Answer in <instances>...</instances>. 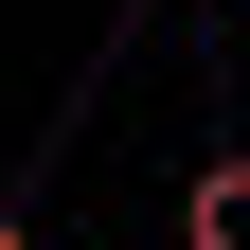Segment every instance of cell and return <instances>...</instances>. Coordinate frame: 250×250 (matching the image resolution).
I'll return each instance as SVG.
<instances>
[{"label": "cell", "instance_id": "obj_3", "mask_svg": "<svg viewBox=\"0 0 250 250\" xmlns=\"http://www.w3.org/2000/svg\"><path fill=\"white\" fill-rule=\"evenodd\" d=\"M143 18H179V0H143Z\"/></svg>", "mask_w": 250, "mask_h": 250}, {"label": "cell", "instance_id": "obj_2", "mask_svg": "<svg viewBox=\"0 0 250 250\" xmlns=\"http://www.w3.org/2000/svg\"><path fill=\"white\" fill-rule=\"evenodd\" d=\"M0 250H36V214H18V197H0Z\"/></svg>", "mask_w": 250, "mask_h": 250}, {"label": "cell", "instance_id": "obj_1", "mask_svg": "<svg viewBox=\"0 0 250 250\" xmlns=\"http://www.w3.org/2000/svg\"><path fill=\"white\" fill-rule=\"evenodd\" d=\"M179 250H250V143H232V161H197V197H179Z\"/></svg>", "mask_w": 250, "mask_h": 250}]
</instances>
